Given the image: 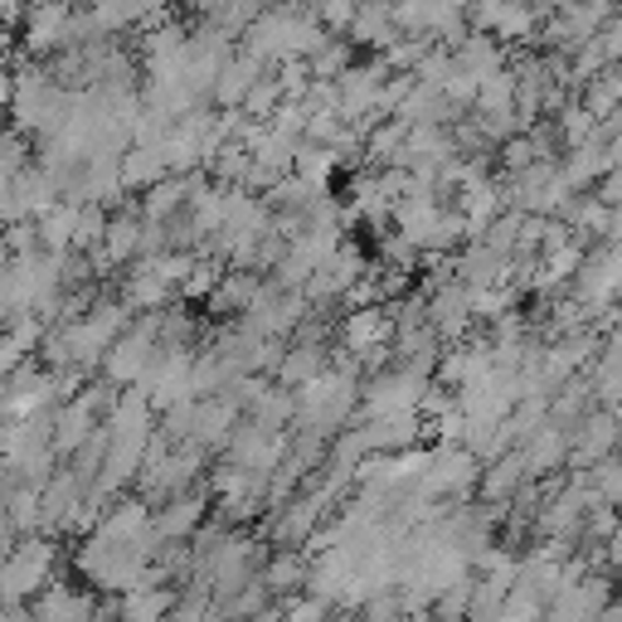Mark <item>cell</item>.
I'll use <instances>...</instances> for the list:
<instances>
[{"instance_id":"obj_1","label":"cell","mask_w":622,"mask_h":622,"mask_svg":"<svg viewBox=\"0 0 622 622\" xmlns=\"http://www.w3.org/2000/svg\"><path fill=\"white\" fill-rule=\"evenodd\" d=\"M69 0H39L30 10V49H69Z\"/></svg>"},{"instance_id":"obj_2","label":"cell","mask_w":622,"mask_h":622,"mask_svg":"<svg viewBox=\"0 0 622 622\" xmlns=\"http://www.w3.org/2000/svg\"><path fill=\"white\" fill-rule=\"evenodd\" d=\"M482 25H491L501 39H525L535 30V10L525 0H472Z\"/></svg>"},{"instance_id":"obj_3","label":"cell","mask_w":622,"mask_h":622,"mask_svg":"<svg viewBox=\"0 0 622 622\" xmlns=\"http://www.w3.org/2000/svg\"><path fill=\"white\" fill-rule=\"evenodd\" d=\"M20 15H25V0H0V30H10Z\"/></svg>"}]
</instances>
